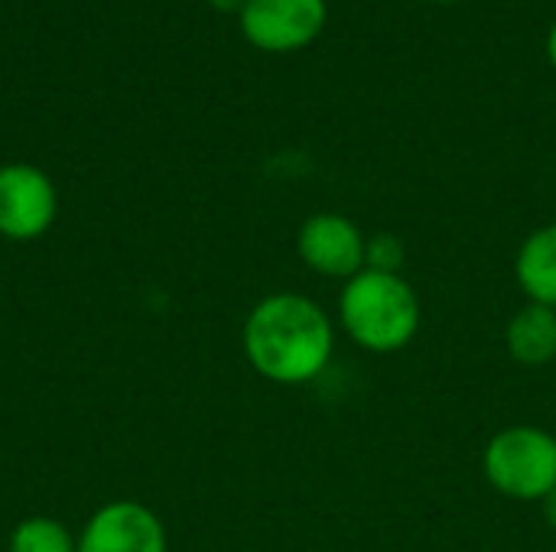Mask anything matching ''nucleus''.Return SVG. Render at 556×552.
I'll return each instance as SVG.
<instances>
[{"label":"nucleus","mask_w":556,"mask_h":552,"mask_svg":"<svg viewBox=\"0 0 556 552\" xmlns=\"http://www.w3.org/2000/svg\"><path fill=\"white\" fill-rule=\"evenodd\" d=\"M368 234L342 211H316L300 224L296 254L316 277L352 280L365 270Z\"/></svg>","instance_id":"423d86ee"},{"label":"nucleus","mask_w":556,"mask_h":552,"mask_svg":"<svg viewBox=\"0 0 556 552\" xmlns=\"http://www.w3.org/2000/svg\"><path fill=\"white\" fill-rule=\"evenodd\" d=\"M427 3H459V0H427Z\"/></svg>","instance_id":"2eb2a0df"},{"label":"nucleus","mask_w":556,"mask_h":552,"mask_svg":"<svg viewBox=\"0 0 556 552\" xmlns=\"http://www.w3.org/2000/svg\"><path fill=\"white\" fill-rule=\"evenodd\" d=\"M407 257V247L397 234H371L365 247V270H381V273H401Z\"/></svg>","instance_id":"9b49d317"},{"label":"nucleus","mask_w":556,"mask_h":552,"mask_svg":"<svg viewBox=\"0 0 556 552\" xmlns=\"http://www.w3.org/2000/svg\"><path fill=\"white\" fill-rule=\"evenodd\" d=\"M78 552H169L163 521L140 501L101 504L78 534Z\"/></svg>","instance_id":"0eeeda50"},{"label":"nucleus","mask_w":556,"mask_h":552,"mask_svg":"<svg viewBox=\"0 0 556 552\" xmlns=\"http://www.w3.org/2000/svg\"><path fill=\"white\" fill-rule=\"evenodd\" d=\"M544 49H547V62L554 65V72H556V23L551 26V33H547V42H544Z\"/></svg>","instance_id":"4468645a"},{"label":"nucleus","mask_w":556,"mask_h":552,"mask_svg":"<svg viewBox=\"0 0 556 552\" xmlns=\"http://www.w3.org/2000/svg\"><path fill=\"white\" fill-rule=\"evenodd\" d=\"M482 472L502 498L541 504L556 488V436L531 423L505 426L485 442Z\"/></svg>","instance_id":"7ed1b4c3"},{"label":"nucleus","mask_w":556,"mask_h":552,"mask_svg":"<svg viewBox=\"0 0 556 552\" xmlns=\"http://www.w3.org/2000/svg\"><path fill=\"white\" fill-rule=\"evenodd\" d=\"M541 508H544V521H547V527L556 534V488L541 501Z\"/></svg>","instance_id":"f8f14e48"},{"label":"nucleus","mask_w":556,"mask_h":552,"mask_svg":"<svg viewBox=\"0 0 556 552\" xmlns=\"http://www.w3.org/2000/svg\"><path fill=\"white\" fill-rule=\"evenodd\" d=\"M515 280L528 303L556 309V221L534 228L515 254Z\"/></svg>","instance_id":"6e6552de"},{"label":"nucleus","mask_w":556,"mask_h":552,"mask_svg":"<svg viewBox=\"0 0 556 552\" xmlns=\"http://www.w3.org/2000/svg\"><path fill=\"white\" fill-rule=\"evenodd\" d=\"M7 552H78V540L55 517H26L13 527Z\"/></svg>","instance_id":"9d476101"},{"label":"nucleus","mask_w":556,"mask_h":552,"mask_svg":"<svg viewBox=\"0 0 556 552\" xmlns=\"http://www.w3.org/2000/svg\"><path fill=\"white\" fill-rule=\"evenodd\" d=\"M215 10H225V13H241L248 0H208Z\"/></svg>","instance_id":"ddd939ff"},{"label":"nucleus","mask_w":556,"mask_h":552,"mask_svg":"<svg viewBox=\"0 0 556 552\" xmlns=\"http://www.w3.org/2000/svg\"><path fill=\"white\" fill-rule=\"evenodd\" d=\"M336 325L368 355H397L417 338L424 303L404 273L362 270L339 290Z\"/></svg>","instance_id":"f03ea898"},{"label":"nucleus","mask_w":556,"mask_h":552,"mask_svg":"<svg viewBox=\"0 0 556 552\" xmlns=\"http://www.w3.org/2000/svg\"><path fill=\"white\" fill-rule=\"evenodd\" d=\"M329 20L326 0H248L238 13L244 39L261 52H296L313 46Z\"/></svg>","instance_id":"20e7f679"},{"label":"nucleus","mask_w":556,"mask_h":552,"mask_svg":"<svg viewBox=\"0 0 556 552\" xmlns=\"http://www.w3.org/2000/svg\"><path fill=\"white\" fill-rule=\"evenodd\" d=\"M241 348L257 377L277 387H306L332 364L336 322L303 293H267L244 319Z\"/></svg>","instance_id":"f257e3e1"},{"label":"nucleus","mask_w":556,"mask_h":552,"mask_svg":"<svg viewBox=\"0 0 556 552\" xmlns=\"http://www.w3.org/2000/svg\"><path fill=\"white\" fill-rule=\"evenodd\" d=\"M59 211V195L52 179L29 163L0 166V238L36 241L42 238Z\"/></svg>","instance_id":"39448f33"},{"label":"nucleus","mask_w":556,"mask_h":552,"mask_svg":"<svg viewBox=\"0 0 556 552\" xmlns=\"http://www.w3.org/2000/svg\"><path fill=\"white\" fill-rule=\"evenodd\" d=\"M505 348L521 368H547L556 358V309L525 303L505 325Z\"/></svg>","instance_id":"1a4fd4ad"}]
</instances>
